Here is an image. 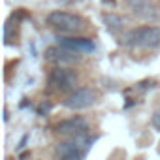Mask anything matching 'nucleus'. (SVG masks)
Segmentation results:
<instances>
[{
	"label": "nucleus",
	"mask_w": 160,
	"mask_h": 160,
	"mask_svg": "<svg viewBox=\"0 0 160 160\" xmlns=\"http://www.w3.org/2000/svg\"><path fill=\"white\" fill-rule=\"evenodd\" d=\"M124 2H126V8L141 21L154 23L160 19V10L151 0H124Z\"/></svg>",
	"instance_id": "0eeeda50"
},
{
	"label": "nucleus",
	"mask_w": 160,
	"mask_h": 160,
	"mask_svg": "<svg viewBox=\"0 0 160 160\" xmlns=\"http://www.w3.org/2000/svg\"><path fill=\"white\" fill-rule=\"evenodd\" d=\"M45 23L58 36H81L87 30V21L81 15L72 13V12L55 10L45 17Z\"/></svg>",
	"instance_id": "f03ea898"
},
{
	"label": "nucleus",
	"mask_w": 160,
	"mask_h": 160,
	"mask_svg": "<svg viewBox=\"0 0 160 160\" xmlns=\"http://www.w3.org/2000/svg\"><path fill=\"white\" fill-rule=\"evenodd\" d=\"M57 43L73 51V53H79V55H85V53H92L96 49V43L92 38H85V36H58L57 38Z\"/></svg>",
	"instance_id": "1a4fd4ad"
},
{
	"label": "nucleus",
	"mask_w": 160,
	"mask_h": 160,
	"mask_svg": "<svg viewBox=\"0 0 160 160\" xmlns=\"http://www.w3.org/2000/svg\"><path fill=\"white\" fill-rule=\"evenodd\" d=\"M158 152H160V149H158Z\"/></svg>",
	"instance_id": "f8f14e48"
},
{
	"label": "nucleus",
	"mask_w": 160,
	"mask_h": 160,
	"mask_svg": "<svg viewBox=\"0 0 160 160\" xmlns=\"http://www.w3.org/2000/svg\"><path fill=\"white\" fill-rule=\"evenodd\" d=\"M104 23H106V28H108L111 34H119V32L124 28L126 19L121 17V15H117V13H106V15H104Z\"/></svg>",
	"instance_id": "9d476101"
},
{
	"label": "nucleus",
	"mask_w": 160,
	"mask_h": 160,
	"mask_svg": "<svg viewBox=\"0 0 160 160\" xmlns=\"http://www.w3.org/2000/svg\"><path fill=\"white\" fill-rule=\"evenodd\" d=\"M122 47L128 49H143V51H154L160 47V27L156 25H143L128 28L119 38Z\"/></svg>",
	"instance_id": "f257e3e1"
},
{
	"label": "nucleus",
	"mask_w": 160,
	"mask_h": 160,
	"mask_svg": "<svg viewBox=\"0 0 160 160\" xmlns=\"http://www.w3.org/2000/svg\"><path fill=\"white\" fill-rule=\"evenodd\" d=\"M151 124H152V128H154L156 132H160V109L154 111V115H152V119H151Z\"/></svg>",
	"instance_id": "9b49d317"
},
{
	"label": "nucleus",
	"mask_w": 160,
	"mask_h": 160,
	"mask_svg": "<svg viewBox=\"0 0 160 160\" xmlns=\"http://www.w3.org/2000/svg\"><path fill=\"white\" fill-rule=\"evenodd\" d=\"M55 132L64 136V138H73V136H85L89 134V121L81 115H73L70 119L60 121L55 126Z\"/></svg>",
	"instance_id": "423d86ee"
},
{
	"label": "nucleus",
	"mask_w": 160,
	"mask_h": 160,
	"mask_svg": "<svg viewBox=\"0 0 160 160\" xmlns=\"http://www.w3.org/2000/svg\"><path fill=\"white\" fill-rule=\"evenodd\" d=\"M91 145H92V139L89 138V134L64 138L55 145V154L58 160H83Z\"/></svg>",
	"instance_id": "7ed1b4c3"
},
{
	"label": "nucleus",
	"mask_w": 160,
	"mask_h": 160,
	"mask_svg": "<svg viewBox=\"0 0 160 160\" xmlns=\"http://www.w3.org/2000/svg\"><path fill=\"white\" fill-rule=\"evenodd\" d=\"M98 102V91L92 87H77L75 91H72L70 94H66V98L62 100V106L66 109L72 111H81V109H89Z\"/></svg>",
	"instance_id": "39448f33"
},
{
	"label": "nucleus",
	"mask_w": 160,
	"mask_h": 160,
	"mask_svg": "<svg viewBox=\"0 0 160 160\" xmlns=\"http://www.w3.org/2000/svg\"><path fill=\"white\" fill-rule=\"evenodd\" d=\"M45 60L55 64V66H70V64H77L79 60H81V55L79 53H73L62 45H51L45 49Z\"/></svg>",
	"instance_id": "6e6552de"
},
{
	"label": "nucleus",
	"mask_w": 160,
	"mask_h": 160,
	"mask_svg": "<svg viewBox=\"0 0 160 160\" xmlns=\"http://www.w3.org/2000/svg\"><path fill=\"white\" fill-rule=\"evenodd\" d=\"M77 83H79V75L70 66H55L47 73V87L55 92L70 94L72 91L77 89Z\"/></svg>",
	"instance_id": "20e7f679"
}]
</instances>
